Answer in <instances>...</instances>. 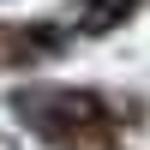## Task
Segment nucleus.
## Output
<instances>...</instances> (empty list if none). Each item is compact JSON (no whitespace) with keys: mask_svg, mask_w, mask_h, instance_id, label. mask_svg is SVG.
<instances>
[{"mask_svg":"<svg viewBox=\"0 0 150 150\" xmlns=\"http://www.w3.org/2000/svg\"><path fill=\"white\" fill-rule=\"evenodd\" d=\"M132 6H138V0H78V6H72V30L108 36V30H120V24L132 18Z\"/></svg>","mask_w":150,"mask_h":150,"instance_id":"1","label":"nucleus"}]
</instances>
